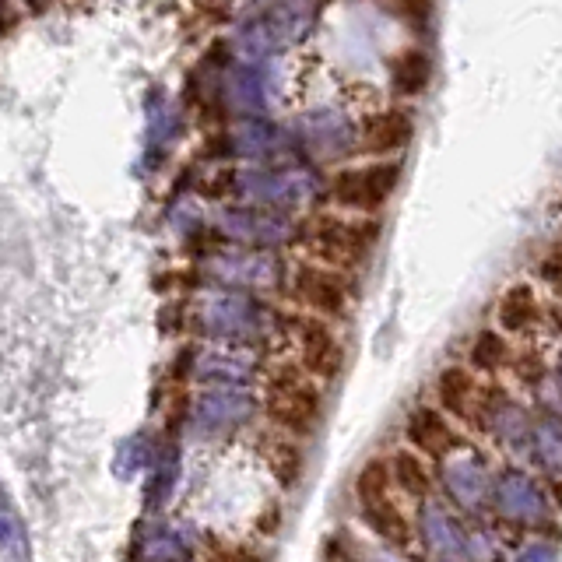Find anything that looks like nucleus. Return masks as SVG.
Here are the masks:
<instances>
[{"instance_id": "obj_10", "label": "nucleus", "mask_w": 562, "mask_h": 562, "mask_svg": "<svg viewBox=\"0 0 562 562\" xmlns=\"http://www.w3.org/2000/svg\"><path fill=\"white\" fill-rule=\"evenodd\" d=\"M253 411V401L239 390H215L201 397V422L204 426H236Z\"/></svg>"}, {"instance_id": "obj_7", "label": "nucleus", "mask_w": 562, "mask_h": 562, "mask_svg": "<svg viewBox=\"0 0 562 562\" xmlns=\"http://www.w3.org/2000/svg\"><path fill=\"white\" fill-rule=\"evenodd\" d=\"M411 137H415V120L404 109L394 106V109H380V113H373L362 123L359 148L366 155H390V152H401Z\"/></svg>"}, {"instance_id": "obj_5", "label": "nucleus", "mask_w": 562, "mask_h": 562, "mask_svg": "<svg viewBox=\"0 0 562 562\" xmlns=\"http://www.w3.org/2000/svg\"><path fill=\"white\" fill-rule=\"evenodd\" d=\"M296 299L313 313V317H341L348 310V285L338 271L320 264H303L292 281Z\"/></svg>"}, {"instance_id": "obj_4", "label": "nucleus", "mask_w": 562, "mask_h": 562, "mask_svg": "<svg viewBox=\"0 0 562 562\" xmlns=\"http://www.w3.org/2000/svg\"><path fill=\"white\" fill-rule=\"evenodd\" d=\"M310 250L317 253L324 264L334 267H352L369 253L376 243V225L369 222H345L334 215H317L306 229Z\"/></svg>"}, {"instance_id": "obj_3", "label": "nucleus", "mask_w": 562, "mask_h": 562, "mask_svg": "<svg viewBox=\"0 0 562 562\" xmlns=\"http://www.w3.org/2000/svg\"><path fill=\"white\" fill-rule=\"evenodd\" d=\"M401 180V166L397 162H373V166L341 169L331 180V197L338 208L359 211V215H373L390 201Z\"/></svg>"}, {"instance_id": "obj_9", "label": "nucleus", "mask_w": 562, "mask_h": 562, "mask_svg": "<svg viewBox=\"0 0 562 562\" xmlns=\"http://www.w3.org/2000/svg\"><path fill=\"white\" fill-rule=\"evenodd\" d=\"M433 78V60L426 50H404L390 60V85L397 95H418L429 88Z\"/></svg>"}, {"instance_id": "obj_18", "label": "nucleus", "mask_w": 562, "mask_h": 562, "mask_svg": "<svg viewBox=\"0 0 562 562\" xmlns=\"http://www.w3.org/2000/svg\"><path fill=\"white\" fill-rule=\"evenodd\" d=\"M11 531H15V527H11V520L0 517V545H8V541H11Z\"/></svg>"}, {"instance_id": "obj_11", "label": "nucleus", "mask_w": 562, "mask_h": 562, "mask_svg": "<svg viewBox=\"0 0 562 562\" xmlns=\"http://www.w3.org/2000/svg\"><path fill=\"white\" fill-rule=\"evenodd\" d=\"M478 397V387L475 380H471L468 369L461 366H450L443 369L440 376V404L450 411V415H471V401Z\"/></svg>"}, {"instance_id": "obj_12", "label": "nucleus", "mask_w": 562, "mask_h": 562, "mask_svg": "<svg viewBox=\"0 0 562 562\" xmlns=\"http://www.w3.org/2000/svg\"><path fill=\"white\" fill-rule=\"evenodd\" d=\"M534 317H538V299H534L531 285H513L503 296V303H499V324L510 334H517L527 331L534 324Z\"/></svg>"}, {"instance_id": "obj_6", "label": "nucleus", "mask_w": 562, "mask_h": 562, "mask_svg": "<svg viewBox=\"0 0 562 562\" xmlns=\"http://www.w3.org/2000/svg\"><path fill=\"white\" fill-rule=\"evenodd\" d=\"M299 359H303V373L317 376V380H334L345 366V348H341L338 334L331 324L320 317H310L299 324Z\"/></svg>"}, {"instance_id": "obj_13", "label": "nucleus", "mask_w": 562, "mask_h": 562, "mask_svg": "<svg viewBox=\"0 0 562 562\" xmlns=\"http://www.w3.org/2000/svg\"><path fill=\"white\" fill-rule=\"evenodd\" d=\"M390 471V485H397V489H404L408 496L422 499L433 492V478H429L426 471V461L415 454H397L394 464H387Z\"/></svg>"}, {"instance_id": "obj_8", "label": "nucleus", "mask_w": 562, "mask_h": 562, "mask_svg": "<svg viewBox=\"0 0 562 562\" xmlns=\"http://www.w3.org/2000/svg\"><path fill=\"white\" fill-rule=\"evenodd\" d=\"M408 440L426 457H447L457 447L454 426L436 408H418L408 422Z\"/></svg>"}, {"instance_id": "obj_2", "label": "nucleus", "mask_w": 562, "mask_h": 562, "mask_svg": "<svg viewBox=\"0 0 562 562\" xmlns=\"http://www.w3.org/2000/svg\"><path fill=\"white\" fill-rule=\"evenodd\" d=\"M355 496H359V510L366 524L373 527L380 538L394 541V545H408L411 524L401 510H397L394 496H390V471L387 461H369L362 468L359 482H355Z\"/></svg>"}, {"instance_id": "obj_1", "label": "nucleus", "mask_w": 562, "mask_h": 562, "mask_svg": "<svg viewBox=\"0 0 562 562\" xmlns=\"http://www.w3.org/2000/svg\"><path fill=\"white\" fill-rule=\"evenodd\" d=\"M320 411V390L313 383V376H306L299 366H285L274 373V380L267 383V415L274 418V426H281L292 436H306L317 429Z\"/></svg>"}, {"instance_id": "obj_14", "label": "nucleus", "mask_w": 562, "mask_h": 562, "mask_svg": "<svg viewBox=\"0 0 562 562\" xmlns=\"http://www.w3.org/2000/svg\"><path fill=\"white\" fill-rule=\"evenodd\" d=\"M264 454H267V461H271V468H274V475H278V482L292 485L299 478V471H303V454H299L296 443L274 440V443H267Z\"/></svg>"}, {"instance_id": "obj_17", "label": "nucleus", "mask_w": 562, "mask_h": 562, "mask_svg": "<svg viewBox=\"0 0 562 562\" xmlns=\"http://www.w3.org/2000/svg\"><path fill=\"white\" fill-rule=\"evenodd\" d=\"M541 278L552 281V285L559 281V250H552V257H548L545 264H541Z\"/></svg>"}, {"instance_id": "obj_16", "label": "nucleus", "mask_w": 562, "mask_h": 562, "mask_svg": "<svg viewBox=\"0 0 562 562\" xmlns=\"http://www.w3.org/2000/svg\"><path fill=\"white\" fill-rule=\"evenodd\" d=\"M208 562H260V555H253L250 548H243V545H225V548H218V552H211Z\"/></svg>"}, {"instance_id": "obj_15", "label": "nucleus", "mask_w": 562, "mask_h": 562, "mask_svg": "<svg viewBox=\"0 0 562 562\" xmlns=\"http://www.w3.org/2000/svg\"><path fill=\"white\" fill-rule=\"evenodd\" d=\"M506 359H510V348H506L503 334H496V331H482V334H478L475 348H471V362H475L478 369L492 373V369L506 366Z\"/></svg>"}]
</instances>
